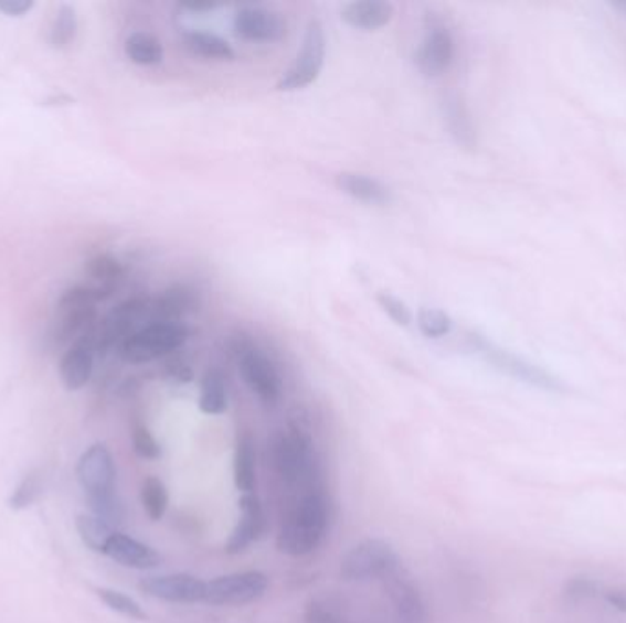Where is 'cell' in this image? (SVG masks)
Here are the masks:
<instances>
[{
	"label": "cell",
	"mask_w": 626,
	"mask_h": 623,
	"mask_svg": "<svg viewBox=\"0 0 626 623\" xmlns=\"http://www.w3.org/2000/svg\"><path fill=\"white\" fill-rule=\"evenodd\" d=\"M272 463L286 485L300 488L305 494L322 491L321 464L310 428L303 419H291L288 430L274 437Z\"/></svg>",
	"instance_id": "1"
},
{
	"label": "cell",
	"mask_w": 626,
	"mask_h": 623,
	"mask_svg": "<svg viewBox=\"0 0 626 623\" xmlns=\"http://www.w3.org/2000/svg\"><path fill=\"white\" fill-rule=\"evenodd\" d=\"M328 500L325 492L303 494L289 508L277 536V549L291 558L308 556L319 549L327 536Z\"/></svg>",
	"instance_id": "2"
},
{
	"label": "cell",
	"mask_w": 626,
	"mask_h": 623,
	"mask_svg": "<svg viewBox=\"0 0 626 623\" xmlns=\"http://www.w3.org/2000/svg\"><path fill=\"white\" fill-rule=\"evenodd\" d=\"M188 339V325L182 322H149L118 347L119 357L129 364L152 363L180 350Z\"/></svg>",
	"instance_id": "3"
},
{
	"label": "cell",
	"mask_w": 626,
	"mask_h": 623,
	"mask_svg": "<svg viewBox=\"0 0 626 623\" xmlns=\"http://www.w3.org/2000/svg\"><path fill=\"white\" fill-rule=\"evenodd\" d=\"M107 297L94 286H75L66 289L57 302V319L54 322V339L57 344L83 339L96 327V305Z\"/></svg>",
	"instance_id": "4"
},
{
	"label": "cell",
	"mask_w": 626,
	"mask_h": 623,
	"mask_svg": "<svg viewBox=\"0 0 626 623\" xmlns=\"http://www.w3.org/2000/svg\"><path fill=\"white\" fill-rule=\"evenodd\" d=\"M400 570V556L383 539H364L341 560L344 581L386 580Z\"/></svg>",
	"instance_id": "5"
},
{
	"label": "cell",
	"mask_w": 626,
	"mask_h": 623,
	"mask_svg": "<svg viewBox=\"0 0 626 623\" xmlns=\"http://www.w3.org/2000/svg\"><path fill=\"white\" fill-rule=\"evenodd\" d=\"M327 60V33L319 19H311L306 26L305 41L291 68L280 77L277 88L280 92L303 90L316 83Z\"/></svg>",
	"instance_id": "6"
},
{
	"label": "cell",
	"mask_w": 626,
	"mask_h": 623,
	"mask_svg": "<svg viewBox=\"0 0 626 623\" xmlns=\"http://www.w3.org/2000/svg\"><path fill=\"white\" fill-rule=\"evenodd\" d=\"M238 372L253 395L266 406L277 405L283 397V380L266 353L250 342L235 347Z\"/></svg>",
	"instance_id": "7"
},
{
	"label": "cell",
	"mask_w": 626,
	"mask_h": 623,
	"mask_svg": "<svg viewBox=\"0 0 626 623\" xmlns=\"http://www.w3.org/2000/svg\"><path fill=\"white\" fill-rule=\"evenodd\" d=\"M471 341L473 346L477 347V352L486 358L487 363L491 364L492 368L498 369V372H502L503 375L517 378L520 383L531 384L535 388L555 391V394L566 391V384L547 369L539 368L535 364L528 363L524 358L517 357L513 353L495 346L482 336L473 335Z\"/></svg>",
	"instance_id": "8"
},
{
	"label": "cell",
	"mask_w": 626,
	"mask_h": 623,
	"mask_svg": "<svg viewBox=\"0 0 626 623\" xmlns=\"http://www.w3.org/2000/svg\"><path fill=\"white\" fill-rule=\"evenodd\" d=\"M269 578L261 570H244L233 574L219 576L205 583V603L224 605H247L257 602L268 592Z\"/></svg>",
	"instance_id": "9"
},
{
	"label": "cell",
	"mask_w": 626,
	"mask_h": 623,
	"mask_svg": "<svg viewBox=\"0 0 626 623\" xmlns=\"http://www.w3.org/2000/svg\"><path fill=\"white\" fill-rule=\"evenodd\" d=\"M150 300L130 299L116 305L99 325L94 327L96 352H107L110 347L121 346L141 320L149 319Z\"/></svg>",
	"instance_id": "10"
},
{
	"label": "cell",
	"mask_w": 626,
	"mask_h": 623,
	"mask_svg": "<svg viewBox=\"0 0 626 623\" xmlns=\"http://www.w3.org/2000/svg\"><path fill=\"white\" fill-rule=\"evenodd\" d=\"M116 463L107 444H92L75 466V475L85 491L86 500L116 494Z\"/></svg>",
	"instance_id": "11"
},
{
	"label": "cell",
	"mask_w": 626,
	"mask_h": 623,
	"mask_svg": "<svg viewBox=\"0 0 626 623\" xmlns=\"http://www.w3.org/2000/svg\"><path fill=\"white\" fill-rule=\"evenodd\" d=\"M286 21L263 6H242L233 17L236 37L250 43H277L286 35Z\"/></svg>",
	"instance_id": "12"
},
{
	"label": "cell",
	"mask_w": 626,
	"mask_h": 623,
	"mask_svg": "<svg viewBox=\"0 0 626 623\" xmlns=\"http://www.w3.org/2000/svg\"><path fill=\"white\" fill-rule=\"evenodd\" d=\"M205 583L199 576L189 572L149 576L139 581V589L147 597L167 603H200L205 600Z\"/></svg>",
	"instance_id": "13"
},
{
	"label": "cell",
	"mask_w": 626,
	"mask_h": 623,
	"mask_svg": "<svg viewBox=\"0 0 626 623\" xmlns=\"http://www.w3.org/2000/svg\"><path fill=\"white\" fill-rule=\"evenodd\" d=\"M386 592L391 598L394 623H431L427 603L414 581L400 569L386 578Z\"/></svg>",
	"instance_id": "14"
},
{
	"label": "cell",
	"mask_w": 626,
	"mask_h": 623,
	"mask_svg": "<svg viewBox=\"0 0 626 623\" xmlns=\"http://www.w3.org/2000/svg\"><path fill=\"white\" fill-rule=\"evenodd\" d=\"M455 60V39L439 24L428 28L422 44L417 46L414 63L425 77H438L449 69Z\"/></svg>",
	"instance_id": "15"
},
{
	"label": "cell",
	"mask_w": 626,
	"mask_h": 623,
	"mask_svg": "<svg viewBox=\"0 0 626 623\" xmlns=\"http://www.w3.org/2000/svg\"><path fill=\"white\" fill-rule=\"evenodd\" d=\"M238 506L241 522L236 523L235 530L225 544V552L231 556L241 555L253 541H258L268 533V517L257 494H242Z\"/></svg>",
	"instance_id": "16"
},
{
	"label": "cell",
	"mask_w": 626,
	"mask_h": 623,
	"mask_svg": "<svg viewBox=\"0 0 626 623\" xmlns=\"http://www.w3.org/2000/svg\"><path fill=\"white\" fill-rule=\"evenodd\" d=\"M94 353H96L94 330L88 331L83 339L74 342L66 350L65 355L61 358L60 375L61 383L68 391H79L91 383L92 374H94Z\"/></svg>",
	"instance_id": "17"
},
{
	"label": "cell",
	"mask_w": 626,
	"mask_h": 623,
	"mask_svg": "<svg viewBox=\"0 0 626 623\" xmlns=\"http://www.w3.org/2000/svg\"><path fill=\"white\" fill-rule=\"evenodd\" d=\"M103 555L108 556L110 560L118 561L124 567L138 570L156 569L163 561L158 550L121 533H116L113 538L108 539Z\"/></svg>",
	"instance_id": "18"
},
{
	"label": "cell",
	"mask_w": 626,
	"mask_h": 623,
	"mask_svg": "<svg viewBox=\"0 0 626 623\" xmlns=\"http://www.w3.org/2000/svg\"><path fill=\"white\" fill-rule=\"evenodd\" d=\"M199 304L197 293L189 286L177 283L166 289L156 300H150V322H180Z\"/></svg>",
	"instance_id": "19"
},
{
	"label": "cell",
	"mask_w": 626,
	"mask_h": 623,
	"mask_svg": "<svg viewBox=\"0 0 626 623\" xmlns=\"http://www.w3.org/2000/svg\"><path fill=\"white\" fill-rule=\"evenodd\" d=\"M396 15V8L391 2L383 0H358L350 2L341 10V19L347 22L348 26L364 30V32H374L380 28L391 24L392 19Z\"/></svg>",
	"instance_id": "20"
},
{
	"label": "cell",
	"mask_w": 626,
	"mask_h": 623,
	"mask_svg": "<svg viewBox=\"0 0 626 623\" xmlns=\"http://www.w3.org/2000/svg\"><path fill=\"white\" fill-rule=\"evenodd\" d=\"M336 185L347 196L352 197L356 202L367 203V205L383 207L394 202V194L385 183L367 176V174H359V172H341L336 178Z\"/></svg>",
	"instance_id": "21"
},
{
	"label": "cell",
	"mask_w": 626,
	"mask_h": 623,
	"mask_svg": "<svg viewBox=\"0 0 626 623\" xmlns=\"http://www.w3.org/2000/svg\"><path fill=\"white\" fill-rule=\"evenodd\" d=\"M442 112H444L445 125L449 128V133L456 143L464 149H475L477 147V130L473 125L471 112L461 101L460 96L447 94L442 101Z\"/></svg>",
	"instance_id": "22"
},
{
	"label": "cell",
	"mask_w": 626,
	"mask_h": 623,
	"mask_svg": "<svg viewBox=\"0 0 626 623\" xmlns=\"http://www.w3.org/2000/svg\"><path fill=\"white\" fill-rule=\"evenodd\" d=\"M182 43L189 54L205 61H235V50L216 33L188 30L182 33Z\"/></svg>",
	"instance_id": "23"
},
{
	"label": "cell",
	"mask_w": 626,
	"mask_h": 623,
	"mask_svg": "<svg viewBox=\"0 0 626 623\" xmlns=\"http://www.w3.org/2000/svg\"><path fill=\"white\" fill-rule=\"evenodd\" d=\"M233 472H235L236 488L242 494H252L257 486V455H255V441L250 432H242L236 437Z\"/></svg>",
	"instance_id": "24"
},
{
	"label": "cell",
	"mask_w": 626,
	"mask_h": 623,
	"mask_svg": "<svg viewBox=\"0 0 626 623\" xmlns=\"http://www.w3.org/2000/svg\"><path fill=\"white\" fill-rule=\"evenodd\" d=\"M86 275L94 280V288L110 297L114 289L118 288V283L124 280V264L116 256L102 253V255H96L88 260Z\"/></svg>",
	"instance_id": "25"
},
{
	"label": "cell",
	"mask_w": 626,
	"mask_h": 623,
	"mask_svg": "<svg viewBox=\"0 0 626 623\" xmlns=\"http://www.w3.org/2000/svg\"><path fill=\"white\" fill-rule=\"evenodd\" d=\"M200 410L205 416H222L227 411V386L220 369H208L200 384Z\"/></svg>",
	"instance_id": "26"
},
{
	"label": "cell",
	"mask_w": 626,
	"mask_h": 623,
	"mask_svg": "<svg viewBox=\"0 0 626 623\" xmlns=\"http://www.w3.org/2000/svg\"><path fill=\"white\" fill-rule=\"evenodd\" d=\"M125 55L138 66H156L163 61V46L152 33H130L125 41Z\"/></svg>",
	"instance_id": "27"
},
{
	"label": "cell",
	"mask_w": 626,
	"mask_h": 623,
	"mask_svg": "<svg viewBox=\"0 0 626 623\" xmlns=\"http://www.w3.org/2000/svg\"><path fill=\"white\" fill-rule=\"evenodd\" d=\"M75 528L79 533V538L88 549L94 552L103 555L105 547H107L108 539L113 538L114 534L118 533L116 528L110 527L108 523L103 522L94 514H79L75 519Z\"/></svg>",
	"instance_id": "28"
},
{
	"label": "cell",
	"mask_w": 626,
	"mask_h": 623,
	"mask_svg": "<svg viewBox=\"0 0 626 623\" xmlns=\"http://www.w3.org/2000/svg\"><path fill=\"white\" fill-rule=\"evenodd\" d=\"M77 30H79V21L74 6L61 4L54 24L50 28V46L55 50L70 49L77 37Z\"/></svg>",
	"instance_id": "29"
},
{
	"label": "cell",
	"mask_w": 626,
	"mask_h": 623,
	"mask_svg": "<svg viewBox=\"0 0 626 623\" xmlns=\"http://www.w3.org/2000/svg\"><path fill=\"white\" fill-rule=\"evenodd\" d=\"M139 497H141L144 511L147 512V516L152 522H160L161 517L166 516L167 506H169V492H167L163 481L158 480L155 475H149L141 483Z\"/></svg>",
	"instance_id": "30"
},
{
	"label": "cell",
	"mask_w": 626,
	"mask_h": 623,
	"mask_svg": "<svg viewBox=\"0 0 626 623\" xmlns=\"http://www.w3.org/2000/svg\"><path fill=\"white\" fill-rule=\"evenodd\" d=\"M603 589L605 587L600 580H595L594 576H572L562 587V598L567 605H579V603L600 598L603 594Z\"/></svg>",
	"instance_id": "31"
},
{
	"label": "cell",
	"mask_w": 626,
	"mask_h": 623,
	"mask_svg": "<svg viewBox=\"0 0 626 623\" xmlns=\"http://www.w3.org/2000/svg\"><path fill=\"white\" fill-rule=\"evenodd\" d=\"M43 494V474L41 470H30L15 486L10 496V508L13 511H26Z\"/></svg>",
	"instance_id": "32"
},
{
	"label": "cell",
	"mask_w": 626,
	"mask_h": 623,
	"mask_svg": "<svg viewBox=\"0 0 626 623\" xmlns=\"http://www.w3.org/2000/svg\"><path fill=\"white\" fill-rule=\"evenodd\" d=\"M417 327L428 339H442L453 330V319L436 308H422L417 313Z\"/></svg>",
	"instance_id": "33"
},
{
	"label": "cell",
	"mask_w": 626,
	"mask_h": 623,
	"mask_svg": "<svg viewBox=\"0 0 626 623\" xmlns=\"http://www.w3.org/2000/svg\"><path fill=\"white\" fill-rule=\"evenodd\" d=\"M97 597L102 598V602L108 609H113L116 613L124 614L127 619L147 620L144 609L136 600L127 597L124 592L114 591V589H97Z\"/></svg>",
	"instance_id": "34"
},
{
	"label": "cell",
	"mask_w": 626,
	"mask_h": 623,
	"mask_svg": "<svg viewBox=\"0 0 626 623\" xmlns=\"http://www.w3.org/2000/svg\"><path fill=\"white\" fill-rule=\"evenodd\" d=\"M92 514L99 517L103 522L108 523L110 527H118L119 523L125 519L124 505L119 501L118 494H110V496L94 497L88 500Z\"/></svg>",
	"instance_id": "35"
},
{
	"label": "cell",
	"mask_w": 626,
	"mask_h": 623,
	"mask_svg": "<svg viewBox=\"0 0 626 623\" xmlns=\"http://www.w3.org/2000/svg\"><path fill=\"white\" fill-rule=\"evenodd\" d=\"M132 447H135L136 455L147 461H156L161 458L160 442L156 441L149 428L144 422H136L132 428Z\"/></svg>",
	"instance_id": "36"
},
{
	"label": "cell",
	"mask_w": 626,
	"mask_h": 623,
	"mask_svg": "<svg viewBox=\"0 0 626 623\" xmlns=\"http://www.w3.org/2000/svg\"><path fill=\"white\" fill-rule=\"evenodd\" d=\"M375 302H378V305L383 310V313L389 314V319H391L394 324L407 327V325L413 322V313L409 310V305L405 304L403 300L394 297V294L380 291V293L375 294Z\"/></svg>",
	"instance_id": "37"
},
{
	"label": "cell",
	"mask_w": 626,
	"mask_h": 623,
	"mask_svg": "<svg viewBox=\"0 0 626 623\" xmlns=\"http://www.w3.org/2000/svg\"><path fill=\"white\" fill-rule=\"evenodd\" d=\"M305 623H356L344 619L341 614L336 613L332 608H328L327 603L314 602L308 603L305 611Z\"/></svg>",
	"instance_id": "38"
},
{
	"label": "cell",
	"mask_w": 626,
	"mask_h": 623,
	"mask_svg": "<svg viewBox=\"0 0 626 623\" xmlns=\"http://www.w3.org/2000/svg\"><path fill=\"white\" fill-rule=\"evenodd\" d=\"M166 375L177 383H191L193 380V369L189 368L188 364L180 361V358H172L166 364Z\"/></svg>",
	"instance_id": "39"
},
{
	"label": "cell",
	"mask_w": 626,
	"mask_h": 623,
	"mask_svg": "<svg viewBox=\"0 0 626 623\" xmlns=\"http://www.w3.org/2000/svg\"><path fill=\"white\" fill-rule=\"evenodd\" d=\"M35 8L33 0H4L0 2V13L6 17H24Z\"/></svg>",
	"instance_id": "40"
},
{
	"label": "cell",
	"mask_w": 626,
	"mask_h": 623,
	"mask_svg": "<svg viewBox=\"0 0 626 623\" xmlns=\"http://www.w3.org/2000/svg\"><path fill=\"white\" fill-rule=\"evenodd\" d=\"M601 598L619 613H626V586L605 587Z\"/></svg>",
	"instance_id": "41"
},
{
	"label": "cell",
	"mask_w": 626,
	"mask_h": 623,
	"mask_svg": "<svg viewBox=\"0 0 626 623\" xmlns=\"http://www.w3.org/2000/svg\"><path fill=\"white\" fill-rule=\"evenodd\" d=\"M178 8L183 11H191V13H209V11L220 8V4L219 2H194V0H191V2H182Z\"/></svg>",
	"instance_id": "42"
},
{
	"label": "cell",
	"mask_w": 626,
	"mask_h": 623,
	"mask_svg": "<svg viewBox=\"0 0 626 623\" xmlns=\"http://www.w3.org/2000/svg\"><path fill=\"white\" fill-rule=\"evenodd\" d=\"M612 8H616L617 11H622L623 15L626 17V0H616V2H612Z\"/></svg>",
	"instance_id": "43"
}]
</instances>
